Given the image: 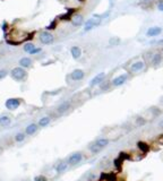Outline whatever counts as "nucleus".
<instances>
[{
	"mask_svg": "<svg viewBox=\"0 0 163 181\" xmlns=\"http://www.w3.org/2000/svg\"><path fill=\"white\" fill-rule=\"evenodd\" d=\"M68 165H69L68 162H60V163H58L57 167H55L57 173H64V172L68 169Z\"/></svg>",
	"mask_w": 163,
	"mask_h": 181,
	"instance_id": "nucleus-17",
	"label": "nucleus"
},
{
	"mask_svg": "<svg viewBox=\"0 0 163 181\" xmlns=\"http://www.w3.org/2000/svg\"><path fill=\"white\" fill-rule=\"evenodd\" d=\"M82 160H83V154H82L81 152L73 153L71 155L68 157V164H70V165H76V164L81 163Z\"/></svg>",
	"mask_w": 163,
	"mask_h": 181,
	"instance_id": "nucleus-5",
	"label": "nucleus"
},
{
	"mask_svg": "<svg viewBox=\"0 0 163 181\" xmlns=\"http://www.w3.org/2000/svg\"><path fill=\"white\" fill-rule=\"evenodd\" d=\"M144 67H145V62L144 61H142V60L135 61L134 64H131V66H130V71L131 73H138V71L143 70Z\"/></svg>",
	"mask_w": 163,
	"mask_h": 181,
	"instance_id": "nucleus-10",
	"label": "nucleus"
},
{
	"mask_svg": "<svg viewBox=\"0 0 163 181\" xmlns=\"http://www.w3.org/2000/svg\"><path fill=\"white\" fill-rule=\"evenodd\" d=\"M127 79H128L127 74L119 75V76H117L116 78H113V80H112V85H113V86H121V85H123V84L127 82Z\"/></svg>",
	"mask_w": 163,
	"mask_h": 181,
	"instance_id": "nucleus-8",
	"label": "nucleus"
},
{
	"mask_svg": "<svg viewBox=\"0 0 163 181\" xmlns=\"http://www.w3.org/2000/svg\"><path fill=\"white\" fill-rule=\"evenodd\" d=\"M70 22H71V24L74 26H82V24L84 23V17L82 15H79V14H76V15H74L71 17Z\"/></svg>",
	"mask_w": 163,
	"mask_h": 181,
	"instance_id": "nucleus-12",
	"label": "nucleus"
},
{
	"mask_svg": "<svg viewBox=\"0 0 163 181\" xmlns=\"http://www.w3.org/2000/svg\"><path fill=\"white\" fill-rule=\"evenodd\" d=\"M109 145V139L107 138H100V139H97L95 143H93L91 146H90V151L92 152V153H99V152H101L104 147H107Z\"/></svg>",
	"mask_w": 163,
	"mask_h": 181,
	"instance_id": "nucleus-1",
	"label": "nucleus"
},
{
	"mask_svg": "<svg viewBox=\"0 0 163 181\" xmlns=\"http://www.w3.org/2000/svg\"><path fill=\"white\" fill-rule=\"evenodd\" d=\"M153 2H155V0H142V3H145V6H149Z\"/></svg>",
	"mask_w": 163,
	"mask_h": 181,
	"instance_id": "nucleus-27",
	"label": "nucleus"
},
{
	"mask_svg": "<svg viewBox=\"0 0 163 181\" xmlns=\"http://www.w3.org/2000/svg\"><path fill=\"white\" fill-rule=\"evenodd\" d=\"M102 22V18L99 16V18H91L88 19L87 22H85V26H84V31L85 32H88L91 29H93L94 27H96L97 25H100Z\"/></svg>",
	"mask_w": 163,
	"mask_h": 181,
	"instance_id": "nucleus-4",
	"label": "nucleus"
},
{
	"mask_svg": "<svg viewBox=\"0 0 163 181\" xmlns=\"http://www.w3.org/2000/svg\"><path fill=\"white\" fill-rule=\"evenodd\" d=\"M25 135H26V134H24V132H18V134H16V136H15V141L18 143L23 142V141L25 139V137H26Z\"/></svg>",
	"mask_w": 163,
	"mask_h": 181,
	"instance_id": "nucleus-21",
	"label": "nucleus"
},
{
	"mask_svg": "<svg viewBox=\"0 0 163 181\" xmlns=\"http://www.w3.org/2000/svg\"><path fill=\"white\" fill-rule=\"evenodd\" d=\"M70 53H71V56H73V58H74V59H78V58H81V56H82L81 48H79V47H77V45L73 47V48L70 49Z\"/></svg>",
	"mask_w": 163,
	"mask_h": 181,
	"instance_id": "nucleus-15",
	"label": "nucleus"
},
{
	"mask_svg": "<svg viewBox=\"0 0 163 181\" xmlns=\"http://www.w3.org/2000/svg\"><path fill=\"white\" fill-rule=\"evenodd\" d=\"M160 127H161V128H163V122H160Z\"/></svg>",
	"mask_w": 163,
	"mask_h": 181,
	"instance_id": "nucleus-30",
	"label": "nucleus"
},
{
	"mask_svg": "<svg viewBox=\"0 0 163 181\" xmlns=\"http://www.w3.org/2000/svg\"><path fill=\"white\" fill-rule=\"evenodd\" d=\"M158 9H159L160 12H163V0L159 1V3H158Z\"/></svg>",
	"mask_w": 163,
	"mask_h": 181,
	"instance_id": "nucleus-28",
	"label": "nucleus"
},
{
	"mask_svg": "<svg viewBox=\"0 0 163 181\" xmlns=\"http://www.w3.org/2000/svg\"><path fill=\"white\" fill-rule=\"evenodd\" d=\"M39 40L42 44H52L54 41L53 35L47 31H43L39 34Z\"/></svg>",
	"mask_w": 163,
	"mask_h": 181,
	"instance_id": "nucleus-3",
	"label": "nucleus"
},
{
	"mask_svg": "<svg viewBox=\"0 0 163 181\" xmlns=\"http://www.w3.org/2000/svg\"><path fill=\"white\" fill-rule=\"evenodd\" d=\"M39 128V126L36 125V123H31V125H28L26 127V129H25V134L28 135V136H31V135H33V134H35L36 132V130Z\"/></svg>",
	"mask_w": 163,
	"mask_h": 181,
	"instance_id": "nucleus-14",
	"label": "nucleus"
},
{
	"mask_svg": "<svg viewBox=\"0 0 163 181\" xmlns=\"http://www.w3.org/2000/svg\"><path fill=\"white\" fill-rule=\"evenodd\" d=\"M162 33V28L159 27V26H153V27H149L146 32V35L149 38H155V36H159L160 34Z\"/></svg>",
	"mask_w": 163,
	"mask_h": 181,
	"instance_id": "nucleus-7",
	"label": "nucleus"
},
{
	"mask_svg": "<svg viewBox=\"0 0 163 181\" xmlns=\"http://www.w3.org/2000/svg\"><path fill=\"white\" fill-rule=\"evenodd\" d=\"M34 48H35V45H34L33 43H26V44L24 45V51L27 52V53H31V51H32Z\"/></svg>",
	"mask_w": 163,
	"mask_h": 181,
	"instance_id": "nucleus-23",
	"label": "nucleus"
},
{
	"mask_svg": "<svg viewBox=\"0 0 163 181\" xmlns=\"http://www.w3.org/2000/svg\"><path fill=\"white\" fill-rule=\"evenodd\" d=\"M104 78H105V73H100V74H97V75L90 82V86H91V87H94L96 85L101 84Z\"/></svg>",
	"mask_w": 163,
	"mask_h": 181,
	"instance_id": "nucleus-9",
	"label": "nucleus"
},
{
	"mask_svg": "<svg viewBox=\"0 0 163 181\" xmlns=\"http://www.w3.org/2000/svg\"><path fill=\"white\" fill-rule=\"evenodd\" d=\"M156 43H158V44H162V43H163V39L162 40H159Z\"/></svg>",
	"mask_w": 163,
	"mask_h": 181,
	"instance_id": "nucleus-29",
	"label": "nucleus"
},
{
	"mask_svg": "<svg viewBox=\"0 0 163 181\" xmlns=\"http://www.w3.org/2000/svg\"><path fill=\"white\" fill-rule=\"evenodd\" d=\"M10 117L6 116V114H3V116L0 117V126H3V127H6V126H8L9 123H10Z\"/></svg>",
	"mask_w": 163,
	"mask_h": 181,
	"instance_id": "nucleus-20",
	"label": "nucleus"
},
{
	"mask_svg": "<svg viewBox=\"0 0 163 181\" xmlns=\"http://www.w3.org/2000/svg\"><path fill=\"white\" fill-rule=\"evenodd\" d=\"M119 43H120V39H119V38H111V39L109 40L110 47H116V45H118Z\"/></svg>",
	"mask_w": 163,
	"mask_h": 181,
	"instance_id": "nucleus-22",
	"label": "nucleus"
},
{
	"mask_svg": "<svg viewBox=\"0 0 163 181\" xmlns=\"http://www.w3.org/2000/svg\"><path fill=\"white\" fill-rule=\"evenodd\" d=\"M71 79L73 80H76V82H78V80H82L83 78L85 77V73H84V70H82V69H75L73 73H71Z\"/></svg>",
	"mask_w": 163,
	"mask_h": 181,
	"instance_id": "nucleus-11",
	"label": "nucleus"
},
{
	"mask_svg": "<svg viewBox=\"0 0 163 181\" xmlns=\"http://www.w3.org/2000/svg\"><path fill=\"white\" fill-rule=\"evenodd\" d=\"M19 66L22 68H29L32 66V59L31 58H27V57H24L19 60Z\"/></svg>",
	"mask_w": 163,
	"mask_h": 181,
	"instance_id": "nucleus-18",
	"label": "nucleus"
},
{
	"mask_svg": "<svg viewBox=\"0 0 163 181\" xmlns=\"http://www.w3.org/2000/svg\"><path fill=\"white\" fill-rule=\"evenodd\" d=\"M10 76L15 80H18L19 82V80L25 79V77H26V71L22 67H15L14 69H12V71H10Z\"/></svg>",
	"mask_w": 163,
	"mask_h": 181,
	"instance_id": "nucleus-2",
	"label": "nucleus"
},
{
	"mask_svg": "<svg viewBox=\"0 0 163 181\" xmlns=\"http://www.w3.org/2000/svg\"><path fill=\"white\" fill-rule=\"evenodd\" d=\"M50 122H51V118L50 117H42L39 120V126L40 127H47V126H49Z\"/></svg>",
	"mask_w": 163,
	"mask_h": 181,
	"instance_id": "nucleus-19",
	"label": "nucleus"
},
{
	"mask_svg": "<svg viewBox=\"0 0 163 181\" xmlns=\"http://www.w3.org/2000/svg\"><path fill=\"white\" fill-rule=\"evenodd\" d=\"M152 65L153 66H159L162 62V54L160 52H156L153 54V58H152Z\"/></svg>",
	"mask_w": 163,
	"mask_h": 181,
	"instance_id": "nucleus-13",
	"label": "nucleus"
},
{
	"mask_svg": "<svg viewBox=\"0 0 163 181\" xmlns=\"http://www.w3.org/2000/svg\"><path fill=\"white\" fill-rule=\"evenodd\" d=\"M41 51H42V49H41V48H34V49L31 51L29 54H36V53H40Z\"/></svg>",
	"mask_w": 163,
	"mask_h": 181,
	"instance_id": "nucleus-25",
	"label": "nucleus"
},
{
	"mask_svg": "<svg viewBox=\"0 0 163 181\" xmlns=\"http://www.w3.org/2000/svg\"><path fill=\"white\" fill-rule=\"evenodd\" d=\"M69 109H70V102L65 101V102H62L58 106V112L59 113H65V112H67Z\"/></svg>",
	"mask_w": 163,
	"mask_h": 181,
	"instance_id": "nucleus-16",
	"label": "nucleus"
},
{
	"mask_svg": "<svg viewBox=\"0 0 163 181\" xmlns=\"http://www.w3.org/2000/svg\"><path fill=\"white\" fill-rule=\"evenodd\" d=\"M5 105L8 110H16L19 105H21V100L19 99H16V97H12V99H8L6 102H5Z\"/></svg>",
	"mask_w": 163,
	"mask_h": 181,
	"instance_id": "nucleus-6",
	"label": "nucleus"
},
{
	"mask_svg": "<svg viewBox=\"0 0 163 181\" xmlns=\"http://www.w3.org/2000/svg\"><path fill=\"white\" fill-rule=\"evenodd\" d=\"M34 181H48V180H47V178L43 177V176H38V177H35Z\"/></svg>",
	"mask_w": 163,
	"mask_h": 181,
	"instance_id": "nucleus-26",
	"label": "nucleus"
},
{
	"mask_svg": "<svg viewBox=\"0 0 163 181\" xmlns=\"http://www.w3.org/2000/svg\"><path fill=\"white\" fill-rule=\"evenodd\" d=\"M7 75H8V73L5 69H0V79H3Z\"/></svg>",
	"mask_w": 163,
	"mask_h": 181,
	"instance_id": "nucleus-24",
	"label": "nucleus"
}]
</instances>
